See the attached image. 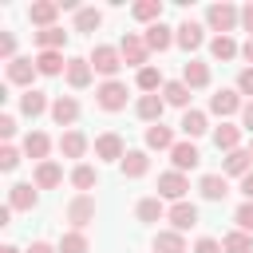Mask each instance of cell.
I'll return each instance as SVG.
<instances>
[{
	"mask_svg": "<svg viewBox=\"0 0 253 253\" xmlns=\"http://www.w3.org/2000/svg\"><path fill=\"white\" fill-rule=\"evenodd\" d=\"M206 24H210V32L229 36V32H237V24H241V8L229 4V0H217V4L206 8Z\"/></svg>",
	"mask_w": 253,
	"mask_h": 253,
	"instance_id": "cell-1",
	"label": "cell"
},
{
	"mask_svg": "<svg viewBox=\"0 0 253 253\" xmlns=\"http://www.w3.org/2000/svg\"><path fill=\"white\" fill-rule=\"evenodd\" d=\"M95 103H99V111H107V115L126 111V83H123V79H103V83L95 87Z\"/></svg>",
	"mask_w": 253,
	"mask_h": 253,
	"instance_id": "cell-2",
	"label": "cell"
},
{
	"mask_svg": "<svg viewBox=\"0 0 253 253\" xmlns=\"http://www.w3.org/2000/svg\"><path fill=\"white\" fill-rule=\"evenodd\" d=\"M119 55H123V63L126 67H150V47H146V40L138 36V32H126L123 40H119Z\"/></svg>",
	"mask_w": 253,
	"mask_h": 253,
	"instance_id": "cell-3",
	"label": "cell"
},
{
	"mask_svg": "<svg viewBox=\"0 0 253 253\" xmlns=\"http://www.w3.org/2000/svg\"><path fill=\"white\" fill-rule=\"evenodd\" d=\"M87 59H91L95 75H103V79H115V75H119V67H123V55H119V47H111V43H95Z\"/></svg>",
	"mask_w": 253,
	"mask_h": 253,
	"instance_id": "cell-4",
	"label": "cell"
},
{
	"mask_svg": "<svg viewBox=\"0 0 253 253\" xmlns=\"http://www.w3.org/2000/svg\"><path fill=\"white\" fill-rule=\"evenodd\" d=\"M241 107H245V103H241V91H237V87H221V91L210 95V115H217L221 123H225L229 115H241Z\"/></svg>",
	"mask_w": 253,
	"mask_h": 253,
	"instance_id": "cell-5",
	"label": "cell"
},
{
	"mask_svg": "<svg viewBox=\"0 0 253 253\" xmlns=\"http://www.w3.org/2000/svg\"><path fill=\"white\" fill-rule=\"evenodd\" d=\"M4 75H8V87H24V91H32V79H36L40 71H36V59L16 55V59L4 67Z\"/></svg>",
	"mask_w": 253,
	"mask_h": 253,
	"instance_id": "cell-6",
	"label": "cell"
},
{
	"mask_svg": "<svg viewBox=\"0 0 253 253\" xmlns=\"http://www.w3.org/2000/svg\"><path fill=\"white\" fill-rule=\"evenodd\" d=\"M186 190H190V178L186 174H178V170L158 174V198L162 202H186Z\"/></svg>",
	"mask_w": 253,
	"mask_h": 253,
	"instance_id": "cell-7",
	"label": "cell"
},
{
	"mask_svg": "<svg viewBox=\"0 0 253 253\" xmlns=\"http://www.w3.org/2000/svg\"><path fill=\"white\" fill-rule=\"evenodd\" d=\"M67 221H71V229H87L95 221V198L91 194H75L67 202Z\"/></svg>",
	"mask_w": 253,
	"mask_h": 253,
	"instance_id": "cell-8",
	"label": "cell"
},
{
	"mask_svg": "<svg viewBox=\"0 0 253 253\" xmlns=\"http://www.w3.org/2000/svg\"><path fill=\"white\" fill-rule=\"evenodd\" d=\"M95 158H103V162H123V158H126V142H123V134L103 130V134L95 138Z\"/></svg>",
	"mask_w": 253,
	"mask_h": 253,
	"instance_id": "cell-9",
	"label": "cell"
},
{
	"mask_svg": "<svg viewBox=\"0 0 253 253\" xmlns=\"http://www.w3.org/2000/svg\"><path fill=\"white\" fill-rule=\"evenodd\" d=\"M174 43H178L182 51H198V47L206 43V28H202L198 20H182V24L174 28Z\"/></svg>",
	"mask_w": 253,
	"mask_h": 253,
	"instance_id": "cell-10",
	"label": "cell"
},
{
	"mask_svg": "<svg viewBox=\"0 0 253 253\" xmlns=\"http://www.w3.org/2000/svg\"><path fill=\"white\" fill-rule=\"evenodd\" d=\"M63 79H67V87L71 91H83V87H91V79H95V67H91V59H67V71H63Z\"/></svg>",
	"mask_w": 253,
	"mask_h": 253,
	"instance_id": "cell-11",
	"label": "cell"
},
{
	"mask_svg": "<svg viewBox=\"0 0 253 253\" xmlns=\"http://www.w3.org/2000/svg\"><path fill=\"white\" fill-rule=\"evenodd\" d=\"M51 123L55 126H75L79 123V99L75 95H59L51 103Z\"/></svg>",
	"mask_w": 253,
	"mask_h": 253,
	"instance_id": "cell-12",
	"label": "cell"
},
{
	"mask_svg": "<svg viewBox=\"0 0 253 253\" xmlns=\"http://www.w3.org/2000/svg\"><path fill=\"white\" fill-rule=\"evenodd\" d=\"M36 202H40V194H36V182H16V186L8 190V206H12L16 213H28V210H36Z\"/></svg>",
	"mask_w": 253,
	"mask_h": 253,
	"instance_id": "cell-13",
	"label": "cell"
},
{
	"mask_svg": "<svg viewBox=\"0 0 253 253\" xmlns=\"http://www.w3.org/2000/svg\"><path fill=\"white\" fill-rule=\"evenodd\" d=\"M63 8H59V0H36L32 8H28V20L43 32V28H55V16H59Z\"/></svg>",
	"mask_w": 253,
	"mask_h": 253,
	"instance_id": "cell-14",
	"label": "cell"
},
{
	"mask_svg": "<svg viewBox=\"0 0 253 253\" xmlns=\"http://www.w3.org/2000/svg\"><path fill=\"white\" fill-rule=\"evenodd\" d=\"M170 162H174V170H178V174H186V170H194V166L202 162V154H198V146H194L190 138H182V142H174Z\"/></svg>",
	"mask_w": 253,
	"mask_h": 253,
	"instance_id": "cell-15",
	"label": "cell"
},
{
	"mask_svg": "<svg viewBox=\"0 0 253 253\" xmlns=\"http://www.w3.org/2000/svg\"><path fill=\"white\" fill-rule=\"evenodd\" d=\"M166 217H170V229L186 233V229H194V225H198V206H194V202H174Z\"/></svg>",
	"mask_w": 253,
	"mask_h": 253,
	"instance_id": "cell-16",
	"label": "cell"
},
{
	"mask_svg": "<svg viewBox=\"0 0 253 253\" xmlns=\"http://www.w3.org/2000/svg\"><path fill=\"white\" fill-rule=\"evenodd\" d=\"M162 111H166V99L162 95H138V103H134V115L142 119V123H162Z\"/></svg>",
	"mask_w": 253,
	"mask_h": 253,
	"instance_id": "cell-17",
	"label": "cell"
},
{
	"mask_svg": "<svg viewBox=\"0 0 253 253\" xmlns=\"http://www.w3.org/2000/svg\"><path fill=\"white\" fill-rule=\"evenodd\" d=\"M178 130H182L190 142H194V138H202V134L210 130V119H206V111H194V107H190V111H182V119H178Z\"/></svg>",
	"mask_w": 253,
	"mask_h": 253,
	"instance_id": "cell-18",
	"label": "cell"
},
{
	"mask_svg": "<svg viewBox=\"0 0 253 253\" xmlns=\"http://www.w3.org/2000/svg\"><path fill=\"white\" fill-rule=\"evenodd\" d=\"M32 182H36V190H55L59 182H63V166L59 162H36V174H32Z\"/></svg>",
	"mask_w": 253,
	"mask_h": 253,
	"instance_id": "cell-19",
	"label": "cell"
},
{
	"mask_svg": "<svg viewBox=\"0 0 253 253\" xmlns=\"http://www.w3.org/2000/svg\"><path fill=\"white\" fill-rule=\"evenodd\" d=\"M170 210H166V202L158 198V194H150V198H138V206H134V217L138 221H146V225H154V221H162Z\"/></svg>",
	"mask_w": 253,
	"mask_h": 253,
	"instance_id": "cell-20",
	"label": "cell"
},
{
	"mask_svg": "<svg viewBox=\"0 0 253 253\" xmlns=\"http://www.w3.org/2000/svg\"><path fill=\"white\" fill-rule=\"evenodd\" d=\"M182 83H186L190 91H202V87H210V63H202V59H190V63H182Z\"/></svg>",
	"mask_w": 253,
	"mask_h": 253,
	"instance_id": "cell-21",
	"label": "cell"
},
{
	"mask_svg": "<svg viewBox=\"0 0 253 253\" xmlns=\"http://www.w3.org/2000/svg\"><path fill=\"white\" fill-rule=\"evenodd\" d=\"M123 178H146L150 174V154L146 150H126V158L119 162Z\"/></svg>",
	"mask_w": 253,
	"mask_h": 253,
	"instance_id": "cell-22",
	"label": "cell"
},
{
	"mask_svg": "<svg viewBox=\"0 0 253 253\" xmlns=\"http://www.w3.org/2000/svg\"><path fill=\"white\" fill-rule=\"evenodd\" d=\"M198 190H202L206 202H225V194H229V178H225V174H202Z\"/></svg>",
	"mask_w": 253,
	"mask_h": 253,
	"instance_id": "cell-23",
	"label": "cell"
},
{
	"mask_svg": "<svg viewBox=\"0 0 253 253\" xmlns=\"http://www.w3.org/2000/svg\"><path fill=\"white\" fill-rule=\"evenodd\" d=\"M150 249H154V253H186V233H178V229H158L154 241H150Z\"/></svg>",
	"mask_w": 253,
	"mask_h": 253,
	"instance_id": "cell-24",
	"label": "cell"
},
{
	"mask_svg": "<svg viewBox=\"0 0 253 253\" xmlns=\"http://www.w3.org/2000/svg\"><path fill=\"white\" fill-rule=\"evenodd\" d=\"M142 40H146L150 51H166V47H174V28H166V24L158 20V24H150V28L142 32Z\"/></svg>",
	"mask_w": 253,
	"mask_h": 253,
	"instance_id": "cell-25",
	"label": "cell"
},
{
	"mask_svg": "<svg viewBox=\"0 0 253 253\" xmlns=\"http://www.w3.org/2000/svg\"><path fill=\"white\" fill-rule=\"evenodd\" d=\"M43 111H51V103H47V95H43V91H36V87H32V91H24V95H20V115H24V119H40Z\"/></svg>",
	"mask_w": 253,
	"mask_h": 253,
	"instance_id": "cell-26",
	"label": "cell"
},
{
	"mask_svg": "<svg viewBox=\"0 0 253 253\" xmlns=\"http://www.w3.org/2000/svg\"><path fill=\"white\" fill-rule=\"evenodd\" d=\"M28 158H36V162H47V150H51V138L43 134V130H28L24 134V146H20Z\"/></svg>",
	"mask_w": 253,
	"mask_h": 253,
	"instance_id": "cell-27",
	"label": "cell"
},
{
	"mask_svg": "<svg viewBox=\"0 0 253 253\" xmlns=\"http://www.w3.org/2000/svg\"><path fill=\"white\" fill-rule=\"evenodd\" d=\"M59 150H63V158H83L91 150V142H87L83 130H63L59 134Z\"/></svg>",
	"mask_w": 253,
	"mask_h": 253,
	"instance_id": "cell-28",
	"label": "cell"
},
{
	"mask_svg": "<svg viewBox=\"0 0 253 253\" xmlns=\"http://www.w3.org/2000/svg\"><path fill=\"white\" fill-rule=\"evenodd\" d=\"M36 71L40 75H63L67 71V59H63V51H36Z\"/></svg>",
	"mask_w": 253,
	"mask_h": 253,
	"instance_id": "cell-29",
	"label": "cell"
},
{
	"mask_svg": "<svg viewBox=\"0 0 253 253\" xmlns=\"http://www.w3.org/2000/svg\"><path fill=\"white\" fill-rule=\"evenodd\" d=\"M213 146H217V150H225V154L241 150V126H233V123H221V126L213 130Z\"/></svg>",
	"mask_w": 253,
	"mask_h": 253,
	"instance_id": "cell-30",
	"label": "cell"
},
{
	"mask_svg": "<svg viewBox=\"0 0 253 253\" xmlns=\"http://www.w3.org/2000/svg\"><path fill=\"white\" fill-rule=\"evenodd\" d=\"M249 170H253V154H249V150H233V154H225V166H221L225 178H245Z\"/></svg>",
	"mask_w": 253,
	"mask_h": 253,
	"instance_id": "cell-31",
	"label": "cell"
},
{
	"mask_svg": "<svg viewBox=\"0 0 253 253\" xmlns=\"http://www.w3.org/2000/svg\"><path fill=\"white\" fill-rule=\"evenodd\" d=\"M210 55H213L217 63H229V59L241 55V47H237L233 36H213V40H210Z\"/></svg>",
	"mask_w": 253,
	"mask_h": 253,
	"instance_id": "cell-32",
	"label": "cell"
},
{
	"mask_svg": "<svg viewBox=\"0 0 253 253\" xmlns=\"http://www.w3.org/2000/svg\"><path fill=\"white\" fill-rule=\"evenodd\" d=\"M174 130L170 126H162V123H154V126H146V150H174Z\"/></svg>",
	"mask_w": 253,
	"mask_h": 253,
	"instance_id": "cell-33",
	"label": "cell"
},
{
	"mask_svg": "<svg viewBox=\"0 0 253 253\" xmlns=\"http://www.w3.org/2000/svg\"><path fill=\"white\" fill-rule=\"evenodd\" d=\"M63 43H67V32H63L59 24L36 32V47H40V51H63Z\"/></svg>",
	"mask_w": 253,
	"mask_h": 253,
	"instance_id": "cell-34",
	"label": "cell"
},
{
	"mask_svg": "<svg viewBox=\"0 0 253 253\" xmlns=\"http://www.w3.org/2000/svg\"><path fill=\"white\" fill-rule=\"evenodd\" d=\"M134 83H138V91H142V95H158V91L166 87V79H162V71H158L154 63H150V67H142V71L134 75Z\"/></svg>",
	"mask_w": 253,
	"mask_h": 253,
	"instance_id": "cell-35",
	"label": "cell"
},
{
	"mask_svg": "<svg viewBox=\"0 0 253 253\" xmlns=\"http://www.w3.org/2000/svg\"><path fill=\"white\" fill-rule=\"evenodd\" d=\"M162 99H166V107H182V111H190V87H186L182 79H170V83L162 87Z\"/></svg>",
	"mask_w": 253,
	"mask_h": 253,
	"instance_id": "cell-36",
	"label": "cell"
},
{
	"mask_svg": "<svg viewBox=\"0 0 253 253\" xmlns=\"http://www.w3.org/2000/svg\"><path fill=\"white\" fill-rule=\"evenodd\" d=\"M71 186H75L79 194L95 190V186H99V170H95V166H87V162H75V170H71Z\"/></svg>",
	"mask_w": 253,
	"mask_h": 253,
	"instance_id": "cell-37",
	"label": "cell"
},
{
	"mask_svg": "<svg viewBox=\"0 0 253 253\" xmlns=\"http://www.w3.org/2000/svg\"><path fill=\"white\" fill-rule=\"evenodd\" d=\"M130 16H134L138 24H146V28H150V24H158V20H162V0H138V4L130 8Z\"/></svg>",
	"mask_w": 253,
	"mask_h": 253,
	"instance_id": "cell-38",
	"label": "cell"
},
{
	"mask_svg": "<svg viewBox=\"0 0 253 253\" xmlns=\"http://www.w3.org/2000/svg\"><path fill=\"white\" fill-rule=\"evenodd\" d=\"M87 249H91V241H87L83 229H67L59 237V253H87Z\"/></svg>",
	"mask_w": 253,
	"mask_h": 253,
	"instance_id": "cell-39",
	"label": "cell"
},
{
	"mask_svg": "<svg viewBox=\"0 0 253 253\" xmlns=\"http://www.w3.org/2000/svg\"><path fill=\"white\" fill-rule=\"evenodd\" d=\"M221 249H225V253H253V233H241V229H233V233H225Z\"/></svg>",
	"mask_w": 253,
	"mask_h": 253,
	"instance_id": "cell-40",
	"label": "cell"
},
{
	"mask_svg": "<svg viewBox=\"0 0 253 253\" xmlns=\"http://www.w3.org/2000/svg\"><path fill=\"white\" fill-rule=\"evenodd\" d=\"M99 24H103L99 8H79L75 12V32H99Z\"/></svg>",
	"mask_w": 253,
	"mask_h": 253,
	"instance_id": "cell-41",
	"label": "cell"
},
{
	"mask_svg": "<svg viewBox=\"0 0 253 253\" xmlns=\"http://www.w3.org/2000/svg\"><path fill=\"white\" fill-rule=\"evenodd\" d=\"M233 221H237L241 233H253V202H241V206L233 210Z\"/></svg>",
	"mask_w": 253,
	"mask_h": 253,
	"instance_id": "cell-42",
	"label": "cell"
},
{
	"mask_svg": "<svg viewBox=\"0 0 253 253\" xmlns=\"http://www.w3.org/2000/svg\"><path fill=\"white\" fill-rule=\"evenodd\" d=\"M20 154H24V150H16L12 142H4V146H0V170H8V174H12V170L20 166Z\"/></svg>",
	"mask_w": 253,
	"mask_h": 253,
	"instance_id": "cell-43",
	"label": "cell"
},
{
	"mask_svg": "<svg viewBox=\"0 0 253 253\" xmlns=\"http://www.w3.org/2000/svg\"><path fill=\"white\" fill-rule=\"evenodd\" d=\"M0 59H4V63H12V59H16V36H12V32H4V36H0Z\"/></svg>",
	"mask_w": 253,
	"mask_h": 253,
	"instance_id": "cell-44",
	"label": "cell"
},
{
	"mask_svg": "<svg viewBox=\"0 0 253 253\" xmlns=\"http://www.w3.org/2000/svg\"><path fill=\"white\" fill-rule=\"evenodd\" d=\"M194 253H225V249H221L217 237H198V241H194Z\"/></svg>",
	"mask_w": 253,
	"mask_h": 253,
	"instance_id": "cell-45",
	"label": "cell"
},
{
	"mask_svg": "<svg viewBox=\"0 0 253 253\" xmlns=\"http://www.w3.org/2000/svg\"><path fill=\"white\" fill-rule=\"evenodd\" d=\"M237 91L253 99V67H241V71H237Z\"/></svg>",
	"mask_w": 253,
	"mask_h": 253,
	"instance_id": "cell-46",
	"label": "cell"
},
{
	"mask_svg": "<svg viewBox=\"0 0 253 253\" xmlns=\"http://www.w3.org/2000/svg\"><path fill=\"white\" fill-rule=\"evenodd\" d=\"M16 134V115H0V138H12Z\"/></svg>",
	"mask_w": 253,
	"mask_h": 253,
	"instance_id": "cell-47",
	"label": "cell"
},
{
	"mask_svg": "<svg viewBox=\"0 0 253 253\" xmlns=\"http://www.w3.org/2000/svg\"><path fill=\"white\" fill-rule=\"evenodd\" d=\"M241 130L253 134V99H245V107H241Z\"/></svg>",
	"mask_w": 253,
	"mask_h": 253,
	"instance_id": "cell-48",
	"label": "cell"
},
{
	"mask_svg": "<svg viewBox=\"0 0 253 253\" xmlns=\"http://www.w3.org/2000/svg\"><path fill=\"white\" fill-rule=\"evenodd\" d=\"M24 253H59V245H51V241H32Z\"/></svg>",
	"mask_w": 253,
	"mask_h": 253,
	"instance_id": "cell-49",
	"label": "cell"
},
{
	"mask_svg": "<svg viewBox=\"0 0 253 253\" xmlns=\"http://www.w3.org/2000/svg\"><path fill=\"white\" fill-rule=\"evenodd\" d=\"M241 28H245V32H249V40H253V0L241 8Z\"/></svg>",
	"mask_w": 253,
	"mask_h": 253,
	"instance_id": "cell-50",
	"label": "cell"
},
{
	"mask_svg": "<svg viewBox=\"0 0 253 253\" xmlns=\"http://www.w3.org/2000/svg\"><path fill=\"white\" fill-rule=\"evenodd\" d=\"M237 190L245 194V202H253V170H249V174L241 178V186H237Z\"/></svg>",
	"mask_w": 253,
	"mask_h": 253,
	"instance_id": "cell-51",
	"label": "cell"
},
{
	"mask_svg": "<svg viewBox=\"0 0 253 253\" xmlns=\"http://www.w3.org/2000/svg\"><path fill=\"white\" fill-rule=\"evenodd\" d=\"M241 59L253 67V40H245V43H241Z\"/></svg>",
	"mask_w": 253,
	"mask_h": 253,
	"instance_id": "cell-52",
	"label": "cell"
},
{
	"mask_svg": "<svg viewBox=\"0 0 253 253\" xmlns=\"http://www.w3.org/2000/svg\"><path fill=\"white\" fill-rule=\"evenodd\" d=\"M12 213H16L12 206H0V225H8V221H12Z\"/></svg>",
	"mask_w": 253,
	"mask_h": 253,
	"instance_id": "cell-53",
	"label": "cell"
},
{
	"mask_svg": "<svg viewBox=\"0 0 253 253\" xmlns=\"http://www.w3.org/2000/svg\"><path fill=\"white\" fill-rule=\"evenodd\" d=\"M0 253H24V249H16V245H4V249H0Z\"/></svg>",
	"mask_w": 253,
	"mask_h": 253,
	"instance_id": "cell-54",
	"label": "cell"
},
{
	"mask_svg": "<svg viewBox=\"0 0 253 253\" xmlns=\"http://www.w3.org/2000/svg\"><path fill=\"white\" fill-rule=\"evenodd\" d=\"M249 154H253V142H249Z\"/></svg>",
	"mask_w": 253,
	"mask_h": 253,
	"instance_id": "cell-55",
	"label": "cell"
}]
</instances>
